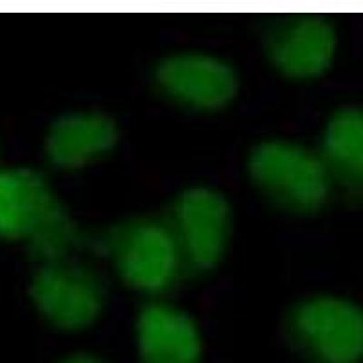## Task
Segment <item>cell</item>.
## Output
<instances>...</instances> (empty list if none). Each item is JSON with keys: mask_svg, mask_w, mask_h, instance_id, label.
<instances>
[{"mask_svg": "<svg viewBox=\"0 0 363 363\" xmlns=\"http://www.w3.org/2000/svg\"><path fill=\"white\" fill-rule=\"evenodd\" d=\"M249 173L271 202L291 213H314L333 191L320 155L289 140L256 145Z\"/></svg>", "mask_w": 363, "mask_h": 363, "instance_id": "cell-1", "label": "cell"}, {"mask_svg": "<svg viewBox=\"0 0 363 363\" xmlns=\"http://www.w3.org/2000/svg\"><path fill=\"white\" fill-rule=\"evenodd\" d=\"M100 244L124 284L140 293H165L186 269L169 225L157 220L138 218L122 223Z\"/></svg>", "mask_w": 363, "mask_h": 363, "instance_id": "cell-2", "label": "cell"}, {"mask_svg": "<svg viewBox=\"0 0 363 363\" xmlns=\"http://www.w3.org/2000/svg\"><path fill=\"white\" fill-rule=\"evenodd\" d=\"M287 330L313 363L363 362V309L352 301L335 296L300 301L291 311Z\"/></svg>", "mask_w": 363, "mask_h": 363, "instance_id": "cell-3", "label": "cell"}, {"mask_svg": "<svg viewBox=\"0 0 363 363\" xmlns=\"http://www.w3.org/2000/svg\"><path fill=\"white\" fill-rule=\"evenodd\" d=\"M167 225L177 240L184 267L209 271L225 252L231 235V207L218 191L189 187L174 199Z\"/></svg>", "mask_w": 363, "mask_h": 363, "instance_id": "cell-4", "label": "cell"}, {"mask_svg": "<svg viewBox=\"0 0 363 363\" xmlns=\"http://www.w3.org/2000/svg\"><path fill=\"white\" fill-rule=\"evenodd\" d=\"M31 300L38 313L64 330H79L100 316L106 287L99 272L80 262L64 260L38 267L31 280Z\"/></svg>", "mask_w": 363, "mask_h": 363, "instance_id": "cell-5", "label": "cell"}, {"mask_svg": "<svg viewBox=\"0 0 363 363\" xmlns=\"http://www.w3.org/2000/svg\"><path fill=\"white\" fill-rule=\"evenodd\" d=\"M155 82L167 99L200 111H213L231 102L238 77L220 57L200 51H182L162 58Z\"/></svg>", "mask_w": 363, "mask_h": 363, "instance_id": "cell-6", "label": "cell"}, {"mask_svg": "<svg viewBox=\"0 0 363 363\" xmlns=\"http://www.w3.org/2000/svg\"><path fill=\"white\" fill-rule=\"evenodd\" d=\"M265 48L272 66L293 79L323 73L335 57L336 33L318 15L285 17L267 31Z\"/></svg>", "mask_w": 363, "mask_h": 363, "instance_id": "cell-7", "label": "cell"}, {"mask_svg": "<svg viewBox=\"0 0 363 363\" xmlns=\"http://www.w3.org/2000/svg\"><path fill=\"white\" fill-rule=\"evenodd\" d=\"M140 363H200L202 338L193 318L164 301H151L136 318Z\"/></svg>", "mask_w": 363, "mask_h": 363, "instance_id": "cell-8", "label": "cell"}, {"mask_svg": "<svg viewBox=\"0 0 363 363\" xmlns=\"http://www.w3.org/2000/svg\"><path fill=\"white\" fill-rule=\"evenodd\" d=\"M118 142L111 116L99 111H73L58 116L45 135V157L58 169H80L108 155Z\"/></svg>", "mask_w": 363, "mask_h": 363, "instance_id": "cell-9", "label": "cell"}, {"mask_svg": "<svg viewBox=\"0 0 363 363\" xmlns=\"http://www.w3.org/2000/svg\"><path fill=\"white\" fill-rule=\"evenodd\" d=\"M57 202L42 174L24 167L0 169V238L28 240Z\"/></svg>", "mask_w": 363, "mask_h": 363, "instance_id": "cell-10", "label": "cell"}, {"mask_svg": "<svg viewBox=\"0 0 363 363\" xmlns=\"http://www.w3.org/2000/svg\"><path fill=\"white\" fill-rule=\"evenodd\" d=\"M330 186L363 196V109L343 108L327 122L318 151Z\"/></svg>", "mask_w": 363, "mask_h": 363, "instance_id": "cell-11", "label": "cell"}, {"mask_svg": "<svg viewBox=\"0 0 363 363\" xmlns=\"http://www.w3.org/2000/svg\"><path fill=\"white\" fill-rule=\"evenodd\" d=\"M26 242L38 264H55L71 260V255L80 244V231L62 203L57 202Z\"/></svg>", "mask_w": 363, "mask_h": 363, "instance_id": "cell-12", "label": "cell"}, {"mask_svg": "<svg viewBox=\"0 0 363 363\" xmlns=\"http://www.w3.org/2000/svg\"><path fill=\"white\" fill-rule=\"evenodd\" d=\"M58 363H104L102 359L96 358L95 354H87V352H79V354H71Z\"/></svg>", "mask_w": 363, "mask_h": 363, "instance_id": "cell-13", "label": "cell"}]
</instances>
